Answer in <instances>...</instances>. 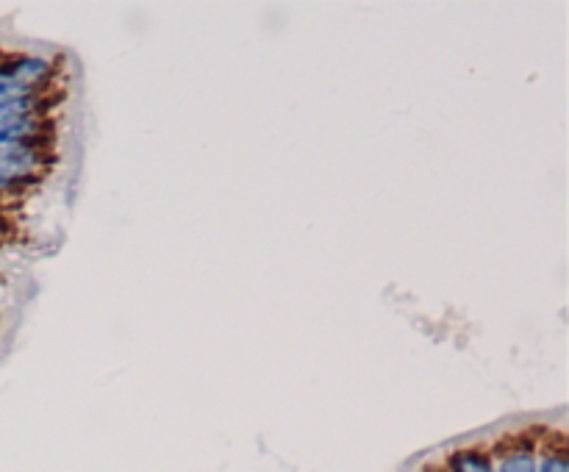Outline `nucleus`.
Returning a JSON list of instances; mask_svg holds the SVG:
<instances>
[{"label": "nucleus", "instance_id": "1", "mask_svg": "<svg viewBox=\"0 0 569 472\" xmlns=\"http://www.w3.org/2000/svg\"><path fill=\"white\" fill-rule=\"evenodd\" d=\"M34 170H39V164L31 153H23V150L17 148H6L0 153V189H9L12 184H17L23 175L34 173ZM42 173H48V170H42Z\"/></svg>", "mask_w": 569, "mask_h": 472}, {"label": "nucleus", "instance_id": "2", "mask_svg": "<svg viewBox=\"0 0 569 472\" xmlns=\"http://www.w3.org/2000/svg\"><path fill=\"white\" fill-rule=\"evenodd\" d=\"M447 470L450 472H495V464H492V453L486 448H461L450 453L447 459Z\"/></svg>", "mask_w": 569, "mask_h": 472}, {"label": "nucleus", "instance_id": "3", "mask_svg": "<svg viewBox=\"0 0 569 472\" xmlns=\"http://www.w3.org/2000/svg\"><path fill=\"white\" fill-rule=\"evenodd\" d=\"M495 472H536V459L528 450L506 453V456H500V467Z\"/></svg>", "mask_w": 569, "mask_h": 472}, {"label": "nucleus", "instance_id": "4", "mask_svg": "<svg viewBox=\"0 0 569 472\" xmlns=\"http://www.w3.org/2000/svg\"><path fill=\"white\" fill-rule=\"evenodd\" d=\"M28 89H31V87H28V84H23V81H17V78H12V75L0 73V100L17 98V95H25Z\"/></svg>", "mask_w": 569, "mask_h": 472}, {"label": "nucleus", "instance_id": "5", "mask_svg": "<svg viewBox=\"0 0 569 472\" xmlns=\"http://www.w3.org/2000/svg\"><path fill=\"white\" fill-rule=\"evenodd\" d=\"M536 472H569L567 453H545L542 464H536Z\"/></svg>", "mask_w": 569, "mask_h": 472}]
</instances>
